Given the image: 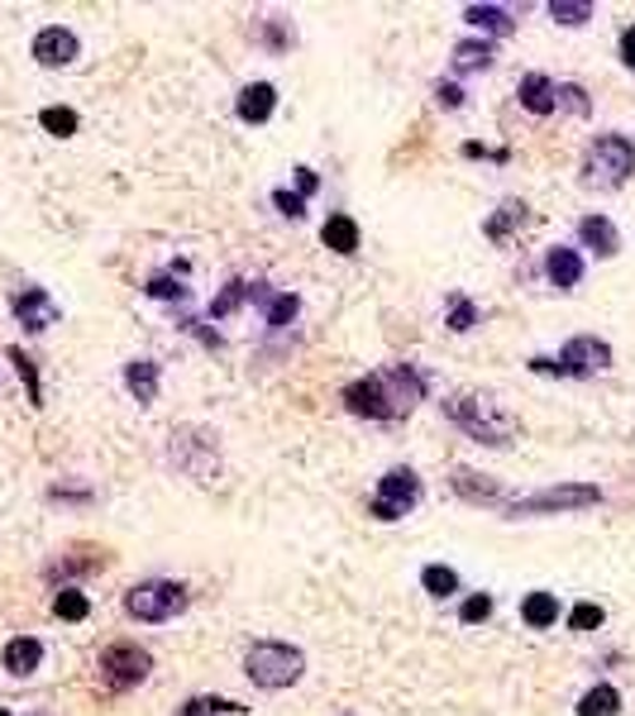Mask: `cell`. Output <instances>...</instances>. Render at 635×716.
Here are the masks:
<instances>
[{
    "label": "cell",
    "instance_id": "6da1fadb",
    "mask_svg": "<svg viewBox=\"0 0 635 716\" xmlns=\"http://www.w3.org/2000/svg\"><path fill=\"white\" fill-rule=\"evenodd\" d=\"M421 397H426V378L416 373L411 363L382 368V373L358 378L344 387V406H350L354 415H368V421H397V415H406Z\"/></svg>",
    "mask_w": 635,
    "mask_h": 716
},
{
    "label": "cell",
    "instance_id": "7a4b0ae2",
    "mask_svg": "<svg viewBox=\"0 0 635 716\" xmlns=\"http://www.w3.org/2000/svg\"><path fill=\"white\" fill-rule=\"evenodd\" d=\"M445 415L459 430H469L478 445H511V435H517V421H511L507 411H497L487 397H469V392H454L445 401Z\"/></svg>",
    "mask_w": 635,
    "mask_h": 716
},
{
    "label": "cell",
    "instance_id": "3957f363",
    "mask_svg": "<svg viewBox=\"0 0 635 716\" xmlns=\"http://www.w3.org/2000/svg\"><path fill=\"white\" fill-rule=\"evenodd\" d=\"M244 668L258 688L278 692V688H292L296 678L306 674V654L296 644H282V640H254L244 654Z\"/></svg>",
    "mask_w": 635,
    "mask_h": 716
},
{
    "label": "cell",
    "instance_id": "277c9868",
    "mask_svg": "<svg viewBox=\"0 0 635 716\" xmlns=\"http://www.w3.org/2000/svg\"><path fill=\"white\" fill-rule=\"evenodd\" d=\"M635 172V143L626 135H597L588 143V158H583V177L602 191L626 187V177Z\"/></svg>",
    "mask_w": 635,
    "mask_h": 716
},
{
    "label": "cell",
    "instance_id": "5b68a950",
    "mask_svg": "<svg viewBox=\"0 0 635 716\" xmlns=\"http://www.w3.org/2000/svg\"><path fill=\"white\" fill-rule=\"evenodd\" d=\"M602 501V487L593 483H555V487H541L531 497H517L507 501V516H559V511H583V507H597Z\"/></svg>",
    "mask_w": 635,
    "mask_h": 716
},
{
    "label": "cell",
    "instance_id": "8992f818",
    "mask_svg": "<svg viewBox=\"0 0 635 716\" xmlns=\"http://www.w3.org/2000/svg\"><path fill=\"white\" fill-rule=\"evenodd\" d=\"M182 606H187V588H182V583H167V578L135 583V588L125 592V612L135 616V621H149V626L173 621Z\"/></svg>",
    "mask_w": 635,
    "mask_h": 716
},
{
    "label": "cell",
    "instance_id": "52a82bcc",
    "mask_svg": "<svg viewBox=\"0 0 635 716\" xmlns=\"http://www.w3.org/2000/svg\"><path fill=\"white\" fill-rule=\"evenodd\" d=\"M149 668H153L149 650H139V644H129V640L105 644V650H101V678H105V688H115V692L143 683Z\"/></svg>",
    "mask_w": 635,
    "mask_h": 716
},
{
    "label": "cell",
    "instance_id": "ba28073f",
    "mask_svg": "<svg viewBox=\"0 0 635 716\" xmlns=\"http://www.w3.org/2000/svg\"><path fill=\"white\" fill-rule=\"evenodd\" d=\"M555 363H559V378H593L602 368H612V344L597 340V334H573Z\"/></svg>",
    "mask_w": 635,
    "mask_h": 716
},
{
    "label": "cell",
    "instance_id": "9c48e42d",
    "mask_svg": "<svg viewBox=\"0 0 635 716\" xmlns=\"http://www.w3.org/2000/svg\"><path fill=\"white\" fill-rule=\"evenodd\" d=\"M416 501H421V477H416L411 469H392L378 483V497H373V507L368 511H373L378 521H402Z\"/></svg>",
    "mask_w": 635,
    "mask_h": 716
},
{
    "label": "cell",
    "instance_id": "30bf717a",
    "mask_svg": "<svg viewBox=\"0 0 635 716\" xmlns=\"http://www.w3.org/2000/svg\"><path fill=\"white\" fill-rule=\"evenodd\" d=\"M77 53H81L77 34L63 29V24H48V29L34 34V57H39L43 67H67Z\"/></svg>",
    "mask_w": 635,
    "mask_h": 716
},
{
    "label": "cell",
    "instance_id": "8fae6325",
    "mask_svg": "<svg viewBox=\"0 0 635 716\" xmlns=\"http://www.w3.org/2000/svg\"><path fill=\"white\" fill-rule=\"evenodd\" d=\"M10 306H15V320L29 334H39V330H48L58 320V306H53V296H48L43 286H24V292H15V302H10Z\"/></svg>",
    "mask_w": 635,
    "mask_h": 716
},
{
    "label": "cell",
    "instance_id": "7c38bea8",
    "mask_svg": "<svg viewBox=\"0 0 635 716\" xmlns=\"http://www.w3.org/2000/svg\"><path fill=\"white\" fill-rule=\"evenodd\" d=\"M579 239H583V248H593L597 258H612L617 248H621V234H617V225L607 220V215H583V220H579Z\"/></svg>",
    "mask_w": 635,
    "mask_h": 716
},
{
    "label": "cell",
    "instance_id": "4fadbf2b",
    "mask_svg": "<svg viewBox=\"0 0 635 716\" xmlns=\"http://www.w3.org/2000/svg\"><path fill=\"white\" fill-rule=\"evenodd\" d=\"M449 483H454V493H459L463 501H473V507H483V501H487V507H501V487L493 483V477H487V473H473V469H454V477H449Z\"/></svg>",
    "mask_w": 635,
    "mask_h": 716
},
{
    "label": "cell",
    "instance_id": "5bb4252c",
    "mask_svg": "<svg viewBox=\"0 0 635 716\" xmlns=\"http://www.w3.org/2000/svg\"><path fill=\"white\" fill-rule=\"evenodd\" d=\"M254 302L263 306V320H268L272 330H282V325H292L296 320V310H302V302H296V292H263V282H254Z\"/></svg>",
    "mask_w": 635,
    "mask_h": 716
},
{
    "label": "cell",
    "instance_id": "9a60e30c",
    "mask_svg": "<svg viewBox=\"0 0 635 716\" xmlns=\"http://www.w3.org/2000/svg\"><path fill=\"white\" fill-rule=\"evenodd\" d=\"M272 105H278V87L272 81H254V87L239 91V119L244 125H263L272 115Z\"/></svg>",
    "mask_w": 635,
    "mask_h": 716
},
{
    "label": "cell",
    "instance_id": "2e32d148",
    "mask_svg": "<svg viewBox=\"0 0 635 716\" xmlns=\"http://www.w3.org/2000/svg\"><path fill=\"white\" fill-rule=\"evenodd\" d=\"M517 95H521V105L531 115H555V81H549L545 72H525Z\"/></svg>",
    "mask_w": 635,
    "mask_h": 716
},
{
    "label": "cell",
    "instance_id": "e0dca14e",
    "mask_svg": "<svg viewBox=\"0 0 635 716\" xmlns=\"http://www.w3.org/2000/svg\"><path fill=\"white\" fill-rule=\"evenodd\" d=\"M545 278L559 286V292H569V286L583 282V258L573 254V248H549L545 254Z\"/></svg>",
    "mask_w": 635,
    "mask_h": 716
},
{
    "label": "cell",
    "instance_id": "ac0fdd59",
    "mask_svg": "<svg viewBox=\"0 0 635 716\" xmlns=\"http://www.w3.org/2000/svg\"><path fill=\"white\" fill-rule=\"evenodd\" d=\"M0 660H5V668L15 678H24V674H34V668L43 664V644L34 640V636H15L5 644V654H0Z\"/></svg>",
    "mask_w": 635,
    "mask_h": 716
},
{
    "label": "cell",
    "instance_id": "d6986e66",
    "mask_svg": "<svg viewBox=\"0 0 635 716\" xmlns=\"http://www.w3.org/2000/svg\"><path fill=\"white\" fill-rule=\"evenodd\" d=\"M125 387L149 406L153 397H158V363H153V358H135V363H125Z\"/></svg>",
    "mask_w": 635,
    "mask_h": 716
},
{
    "label": "cell",
    "instance_id": "ffe728a7",
    "mask_svg": "<svg viewBox=\"0 0 635 716\" xmlns=\"http://www.w3.org/2000/svg\"><path fill=\"white\" fill-rule=\"evenodd\" d=\"M463 20H469L473 29H483V34H497V39H507V34L517 29L511 10H501V5H469L463 10Z\"/></svg>",
    "mask_w": 635,
    "mask_h": 716
},
{
    "label": "cell",
    "instance_id": "44dd1931",
    "mask_svg": "<svg viewBox=\"0 0 635 716\" xmlns=\"http://www.w3.org/2000/svg\"><path fill=\"white\" fill-rule=\"evenodd\" d=\"M521 621H525V626H535V630L555 626V621H559V597L555 592H531L521 602Z\"/></svg>",
    "mask_w": 635,
    "mask_h": 716
},
{
    "label": "cell",
    "instance_id": "7402d4cb",
    "mask_svg": "<svg viewBox=\"0 0 635 716\" xmlns=\"http://www.w3.org/2000/svg\"><path fill=\"white\" fill-rule=\"evenodd\" d=\"M525 215H531V206H525V201H501L497 215H493V220H487V239L507 244L511 230H517V225H525Z\"/></svg>",
    "mask_w": 635,
    "mask_h": 716
},
{
    "label": "cell",
    "instance_id": "603a6c76",
    "mask_svg": "<svg viewBox=\"0 0 635 716\" xmlns=\"http://www.w3.org/2000/svg\"><path fill=\"white\" fill-rule=\"evenodd\" d=\"M320 239H326V248H334V254H358V225L350 215H330Z\"/></svg>",
    "mask_w": 635,
    "mask_h": 716
},
{
    "label": "cell",
    "instance_id": "cb8c5ba5",
    "mask_svg": "<svg viewBox=\"0 0 635 716\" xmlns=\"http://www.w3.org/2000/svg\"><path fill=\"white\" fill-rule=\"evenodd\" d=\"M621 712V692L612 683H597L579 698V716H617Z\"/></svg>",
    "mask_w": 635,
    "mask_h": 716
},
{
    "label": "cell",
    "instance_id": "d4e9b609",
    "mask_svg": "<svg viewBox=\"0 0 635 716\" xmlns=\"http://www.w3.org/2000/svg\"><path fill=\"white\" fill-rule=\"evenodd\" d=\"M454 67H459V72H483V67H493V43H478V39L454 43Z\"/></svg>",
    "mask_w": 635,
    "mask_h": 716
},
{
    "label": "cell",
    "instance_id": "484cf974",
    "mask_svg": "<svg viewBox=\"0 0 635 716\" xmlns=\"http://www.w3.org/2000/svg\"><path fill=\"white\" fill-rule=\"evenodd\" d=\"M239 712H249V707L234 698H191L187 707H177V716H239Z\"/></svg>",
    "mask_w": 635,
    "mask_h": 716
},
{
    "label": "cell",
    "instance_id": "4316f807",
    "mask_svg": "<svg viewBox=\"0 0 635 716\" xmlns=\"http://www.w3.org/2000/svg\"><path fill=\"white\" fill-rule=\"evenodd\" d=\"M249 292H254V282H244V278H234V282H225V292L211 302V316L215 320H225V316H234L239 306L249 302Z\"/></svg>",
    "mask_w": 635,
    "mask_h": 716
},
{
    "label": "cell",
    "instance_id": "83f0119b",
    "mask_svg": "<svg viewBox=\"0 0 635 716\" xmlns=\"http://www.w3.org/2000/svg\"><path fill=\"white\" fill-rule=\"evenodd\" d=\"M421 588L430 597H454V592H459V573L445 568V564H426L421 568Z\"/></svg>",
    "mask_w": 635,
    "mask_h": 716
},
{
    "label": "cell",
    "instance_id": "f1b7e54d",
    "mask_svg": "<svg viewBox=\"0 0 635 716\" xmlns=\"http://www.w3.org/2000/svg\"><path fill=\"white\" fill-rule=\"evenodd\" d=\"M39 125L48 129V135H58V139H72V135H77V111H67V105H48V111L39 115Z\"/></svg>",
    "mask_w": 635,
    "mask_h": 716
},
{
    "label": "cell",
    "instance_id": "f546056e",
    "mask_svg": "<svg viewBox=\"0 0 635 716\" xmlns=\"http://www.w3.org/2000/svg\"><path fill=\"white\" fill-rule=\"evenodd\" d=\"M53 612L63 616V621H87L91 602H87V592H77V588H63V592L53 597Z\"/></svg>",
    "mask_w": 635,
    "mask_h": 716
},
{
    "label": "cell",
    "instance_id": "4dcf8cb0",
    "mask_svg": "<svg viewBox=\"0 0 635 716\" xmlns=\"http://www.w3.org/2000/svg\"><path fill=\"white\" fill-rule=\"evenodd\" d=\"M559 105H564L569 115H588V111H593V105H588V91H583L579 81H559V87H555V111H559Z\"/></svg>",
    "mask_w": 635,
    "mask_h": 716
},
{
    "label": "cell",
    "instance_id": "1f68e13d",
    "mask_svg": "<svg viewBox=\"0 0 635 716\" xmlns=\"http://www.w3.org/2000/svg\"><path fill=\"white\" fill-rule=\"evenodd\" d=\"M445 325L454 334H469L478 325V306L469 302V296H449V320H445Z\"/></svg>",
    "mask_w": 635,
    "mask_h": 716
},
{
    "label": "cell",
    "instance_id": "d6a6232c",
    "mask_svg": "<svg viewBox=\"0 0 635 716\" xmlns=\"http://www.w3.org/2000/svg\"><path fill=\"white\" fill-rule=\"evenodd\" d=\"M549 15H555L559 24H588L593 0H549Z\"/></svg>",
    "mask_w": 635,
    "mask_h": 716
},
{
    "label": "cell",
    "instance_id": "836d02e7",
    "mask_svg": "<svg viewBox=\"0 0 635 716\" xmlns=\"http://www.w3.org/2000/svg\"><path fill=\"white\" fill-rule=\"evenodd\" d=\"M10 363L20 368L24 387H29V401H34V406H43V387H39V368H34V358L24 354V349H10Z\"/></svg>",
    "mask_w": 635,
    "mask_h": 716
},
{
    "label": "cell",
    "instance_id": "e575fe53",
    "mask_svg": "<svg viewBox=\"0 0 635 716\" xmlns=\"http://www.w3.org/2000/svg\"><path fill=\"white\" fill-rule=\"evenodd\" d=\"M602 621H607V612H602L597 602H579V606L569 612V630H597Z\"/></svg>",
    "mask_w": 635,
    "mask_h": 716
},
{
    "label": "cell",
    "instance_id": "d590c367",
    "mask_svg": "<svg viewBox=\"0 0 635 716\" xmlns=\"http://www.w3.org/2000/svg\"><path fill=\"white\" fill-rule=\"evenodd\" d=\"M459 616H463V626H483V621L493 616V597H487V592H473L469 602L459 606Z\"/></svg>",
    "mask_w": 635,
    "mask_h": 716
},
{
    "label": "cell",
    "instance_id": "8d00e7d4",
    "mask_svg": "<svg viewBox=\"0 0 635 716\" xmlns=\"http://www.w3.org/2000/svg\"><path fill=\"white\" fill-rule=\"evenodd\" d=\"M149 296H153V302H182L187 286L173 282V278H149Z\"/></svg>",
    "mask_w": 635,
    "mask_h": 716
},
{
    "label": "cell",
    "instance_id": "74e56055",
    "mask_svg": "<svg viewBox=\"0 0 635 716\" xmlns=\"http://www.w3.org/2000/svg\"><path fill=\"white\" fill-rule=\"evenodd\" d=\"M272 206H278L287 220H302V215H306V201L296 196V191H272Z\"/></svg>",
    "mask_w": 635,
    "mask_h": 716
},
{
    "label": "cell",
    "instance_id": "f35d334b",
    "mask_svg": "<svg viewBox=\"0 0 635 716\" xmlns=\"http://www.w3.org/2000/svg\"><path fill=\"white\" fill-rule=\"evenodd\" d=\"M435 101L445 105V111H459V105H463V91L454 87V81H440V87H435Z\"/></svg>",
    "mask_w": 635,
    "mask_h": 716
},
{
    "label": "cell",
    "instance_id": "ab89813d",
    "mask_svg": "<svg viewBox=\"0 0 635 716\" xmlns=\"http://www.w3.org/2000/svg\"><path fill=\"white\" fill-rule=\"evenodd\" d=\"M463 153H469V158H493V163H507L511 158L507 149H487V143H463Z\"/></svg>",
    "mask_w": 635,
    "mask_h": 716
},
{
    "label": "cell",
    "instance_id": "60d3db41",
    "mask_svg": "<svg viewBox=\"0 0 635 716\" xmlns=\"http://www.w3.org/2000/svg\"><path fill=\"white\" fill-rule=\"evenodd\" d=\"M316 187H320V177L310 172V167H296V196L306 201V196H310V191H316Z\"/></svg>",
    "mask_w": 635,
    "mask_h": 716
},
{
    "label": "cell",
    "instance_id": "b9f144b4",
    "mask_svg": "<svg viewBox=\"0 0 635 716\" xmlns=\"http://www.w3.org/2000/svg\"><path fill=\"white\" fill-rule=\"evenodd\" d=\"M621 63H626V67L635 72V24H631L626 34H621Z\"/></svg>",
    "mask_w": 635,
    "mask_h": 716
},
{
    "label": "cell",
    "instance_id": "7bdbcfd3",
    "mask_svg": "<svg viewBox=\"0 0 635 716\" xmlns=\"http://www.w3.org/2000/svg\"><path fill=\"white\" fill-rule=\"evenodd\" d=\"M263 39H268V48H287V34H282V24H278V20L263 24Z\"/></svg>",
    "mask_w": 635,
    "mask_h": 716
},
{
    "label": "cell",
    "instance_id": "ee69618b",
    "mask_svg": "<svg viewBox=\"0 0 635 716\" xmlns=\"http://www.w3.org/2000/svg\"><path fill=\"white\" fill-rule=\"evenodd\" d=\"M0 716H10V712H5V707H0Z\"/></svg>",
    "mask_w": 635,
    "mask_h": 716
}]
</instances>
